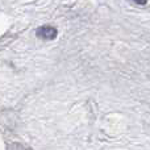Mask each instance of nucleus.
I'll list each match as a JSON object with an SVG mask.
<instances>
[{"instance_id": "f257e3e1", "label": "nucleus", "mask_w": 150, "mask_h": 150, "mask_svg": "<svg viewBox=\"0 0 150 150\" xmlns=\"http://www.w3.org/2000/svg\"><path fill=\"white\" fill-rule=\"evenodd\" d=\"M58 34V30L54 28V26L50 25H42L37 29L36 36L41 40H54Z\"/></svg>"}, {"instance_id": "f03ea898", "label": "nucleus", "mask_w": 150, "mask_h": 150, "mask_svg": "<svg viewBox=\"0 0 150 150\" xmlns=\"http://www.w3.org/2000/svg\"><path fill=\"white\" fill-rule=\"evenodd\" d=\"M127 1L137 8H144V9L150 8V0H127Z\"/></svg>"}, {"instance_id": "7ed1b4c3", "label": "nucleus", "mask_w": 150, "mask_h": 150, "mask_svg": "<svg viewBox=\"0 0 150 150\" xmlns=\"http://www.w3.org/2000/svg\"><path fill=\"white\" fill-rule=\"evenodd\" d=\"M8 150H32V149L26 148V146L21 145V144H18V142H13L8 146Z\"/></svg>"}]
</instances>
